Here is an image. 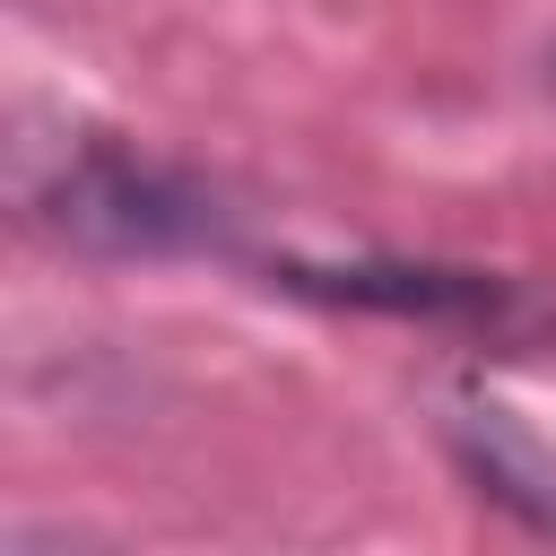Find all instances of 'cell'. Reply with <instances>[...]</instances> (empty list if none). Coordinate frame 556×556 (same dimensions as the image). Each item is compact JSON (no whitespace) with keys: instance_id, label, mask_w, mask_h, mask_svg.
Wrapping results in <instances>:
<instances>
[{"instance_id":"obj_1","label":"cell","mask_w":556,"mask_h":556,"mask_svg":"<svg viewBox=\"0 0 556 556\" xmlns=\"http://www.w3.org/2000/svg\"><path fill=\"white\" fill-rule=\"evenodd\" d=\"M17 200H26V226H43L87 261H174V252L235 243L226 200L191 165H165L113 130H78L52 156H26Z\"/></svg>"},{"instance_id":"obj_2","label":"cell","mask_w":556,"mask_h":556,"mask_svg":"<svg viewBox=\"0 0 556 556\" xmlns=\"http://www.w3.org/2000/svg\"><path fill=\"white\" fill-rule=\"evenodd\" d=\"M269 287L321 295V304H356V313H391V321H426V330H513L530 321V295L513 278L486 269H434V261H278Z\"/></svg>"}]
</instances>
